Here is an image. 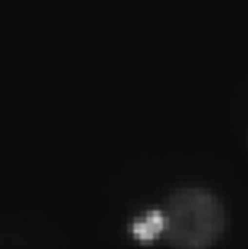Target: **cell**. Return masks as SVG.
<instances>
[{"instance_id":"1","label":"cell","mask_w":248,"mask_h":249,"mask_svg":"<svg viewBox=\"0 0 248 249\" xmlns=\"http://www.w3.org/2000/svg\"><path fill=\"white\" fill-rule=\"evenodd\" d=\"M163 217V235L176 246H210L226 225V214L218 198L200 188H182L172 193Z\"/></svg>"},{"instance_id":"2","label":"cell","mask_w":248,"mask_h":249,"mask_svg":"<svg viewBox=\"0 0 248 249\" xmlns=\"http://www.w3.org/2000/svg\"><path fill=\"white\" fill-rule=\"evenodd\" d=\"M165 229V217L161 211H150L142 219H139L133 225V233L137 240L140 241H152L158 235H161Z\"/></svg>"}]
</instances>
